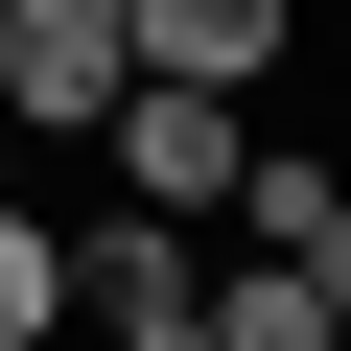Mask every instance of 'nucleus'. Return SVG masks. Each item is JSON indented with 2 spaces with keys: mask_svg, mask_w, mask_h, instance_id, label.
<instances>
[{
  "mask_svg": "<svg viewBox=\"0 0 351 351\" xmlns=\"http://www.w3.org/2000/svg\"><path fill=\"white\" fill-rule=\"evenodd\" d=\"M141 94V24L117 0H0V141H94Z\"/></svg>",
  "mask_w": 351,
  "mask_h": 351,
  "instance_id": "f257e3e1",
  "label": "nucleus"
},
{
  "mask_svg": "<svg viewBox=\"0 0 351 351\" xmlns=\"http://www.w3.org/2000/svg\"><path fill=\"white\" fill-rule=\"evenodd\" d=\"M234 141H258L234 94H164V71H141V94L94 117V164H117V211H211V188H234Z\"/></svg>",
  "mask_w": 351,
  "mask_h": 351,
  "instance_id": "f03ea898",
  "label": "nucleus"
},
{
  "mask_svg": "<svg viewBox=\"0 0 351 351\" xmlns=\"http://www.w3.org/2000/svg\"><path fill=\"white\" fill-rule=\"evenodd\" d=\"M117 24H141L164 94H234V117H258V71L304 47V0H117Z\"/></svg>",
  "mask_w": 351,
  "mask_h": 351,
  "instance_id": "7ed1b4c3",
  "label": "nucleus"
},
{
  "mask_svg": "<svg viewBox=\"0 0 351 351\" xmlns=\"http://www.w3.org/2000/svg\"><path fill=\"white\" fill-rule=\"evenodd\" d=\"M188 351H328V281H304V258H258V234H234V258H211V281H188Z\"/></svg>",
  "mask_w": 351,
  "mask_h": 351,
  "instance_id": "20e7f679",
  "label": "nucleus"
},
{
  "mask_svg": "<svg viewBox=\"0 0 351 351\" xmlns=\"http://www.w3.org/2000/svg\"><path fill=\"white\" fill-rule=\"evenodd\" d=\"M211 211H234L258 258H304V234L351 211V164H328V141H234V188H211Z\"/></svg>",
  "mask_w": 351,
  "mask_h": 351,
  "instance_id": "39448f33",
  "label": "nucleus"
},
{
  "mask_svg": "<svg viewBox=\"0 0 351 351\" xmlns=\"http://www.w3.org/2000/svg\"><path fill=\"white\" fill-rule=\"evenodd\" d=\"M47 328H71V211L0 188V351H47Z\"/></svg>",
  "mask_w": 351,
  "mask_h": 351,
  "instance_id": "423d86ee",
  "label": "nucleus"
},
{
  "mask_svg": "<svg viewBox=\"0 0 351 351\" xmlns=\"http://www.w3.org/2000/svg\"><path fill=\"white\" fill-rule=\"evenodd\" d=\"M328 351H351V304H328Z\"/></svg>",
  "mask_w": 351,
  "mask_h": 351,
  "instance_id": "0eeeda50",
  "label": "nucleus"
},
{
  "mask_svg": "<svg viewBox=\"0 0 351 351\" xmlns=\"http://www.w3.org/2000/svg\"><path fill=\"white\" fill-rule=\"evenodd\" d=\"M47 351H71V328H47Z\"/></svg>",
  "mask_w": 351,
  "mask_h": 351,
  "instance_id": "6e6552de",
  "label": "nucleus"
}]
</instances>
